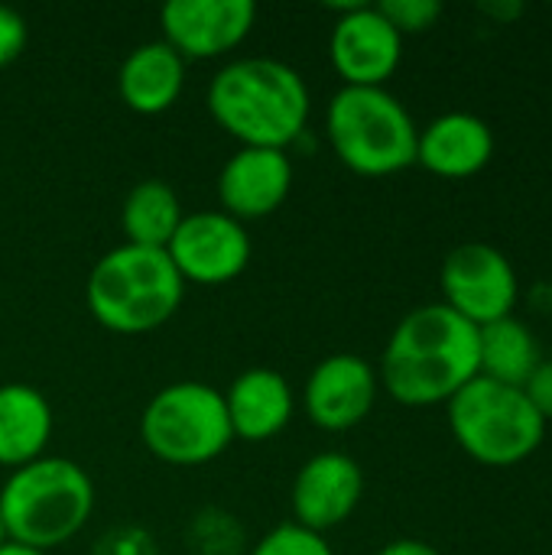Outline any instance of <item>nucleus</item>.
<instances>
[{
	"mask_svg": "<svg viewBox=\"0 0 552 555\" xmlns=\"http://www.w3.org/2000/svg\"><path fill=\"white\" fill-rule=\"evenodd\" d=\"M0 555H46V553H36V550L20 546V543H3V546H0Z\"/></svg>",
	"mask_w": 552,
	"mask_h": 555,
	"instance_id": "nucleus-27",
	"label": "nucleus"
},
{
	"mask_svg": "<svg viewBox=\"0 0 552 555\" xmlns=\"http://www.w3.org/2000/svg\"><path fill=\"white\" fill-rule=\"evenodd\" d=\"M377 390L381 377L361 354H329L303 384V413L325 433H348L368 420Z\"/></svg>",
	"mask_w": 552,
	"mask_h": 555,
	"instance_id": "nucleus-12",
	"label": "nucleus"
},
{
	"mask_svg": "<svg viewBox=\"0 0 552 555\" xmlns=\"http://www.w3.org/2000/svg\"><path fill=\"white\" fill-rule=\"evenodd\" d=\"M377 555H442L436 546L423 543V540H394L387 543Z\"/></svg>",
	"mask_w": 552,
	"mask_h": 555,
	"instance_id": "nucleus-25",
	"label": "nucleus"
},
{
	"mask_svg": "<svg viewBox=\"0 0 552 555\" xmlns=\"http://www.w3.org/2000/svg\"><path fill=\"white\" fill-rule=\"evenodd\" d=\"M257 23L254 0H169L159 10L163 42L172 46L185 65L234 52Z\"/></svg>",
	"mask_w": 552,
	"mask_h": 555,
	"instance_id": "nucleus-11",
	"label": "nucleus"
},
{
	"mask_svg": "<svg viewBox=\"0 0 552 555\" xmlns=\"http://www.w3.org/2000/svg\"><path fill=\"white\" fill-rule=\"evenodd\" d=\"M377 10L387 16V23L400 36L426 33L442 16V3L439 0H381Z\"/></svg>",
	"mask_w": 552,
	"mask_h": 555,
	"instance_id": "nucleus-22",
	"label": "nucleus"
},
{
	"mask_svg": "<svg viewBox=\"0 0 552 555\" xmlns=\"http://www.w3.org/2000/svg\"><path fill=\"white\" fill-rule=\"evenodd\" d=\"M94 514V485L88 472L62 455H42L7 475L0 488V520L10 543L36 553L75 540Z\"/></svg>",
	"mask_w": 552,
	"mask_h": 555,
	"instance_id": "nucleus-3",
	"label": "nucleus"
},
{
	"mask_svg": "<svg viewBox=\"0 0 552 555\" xmlns=\"http://www.w3.org/2000/svg\"><path fill=\"white\" fill-rule=\"evenodd\" d=\"M3 543H10V540H7V530H3V520H0V546H3Z\"/></svg>",
	"mask_w": 552,
	"mask_h": 555,
	"instance_id": "nucleus-28",
	"label": "nucleus"
},
{
	"mask_svg": "<svg viewBox=\"0 0 552 555\" xmlns=\"http://www.w3.org/2000/svg\"><path fill=\"white\" fill-rule=\"evenodd\" d=\"M26 39H29L26 20L13 7L0 3V68L20 59V52L26 49Z\"/></svg>",
	"mask_w": 552,
	"mask_h": 555,
	"instance_id": "nucleus-23",
	"label": "nucleus"
},
{
	"mask_svg": "<svg viewBox=\"0 0 552 555\" xmlns=\"http://www.w3.org/2000/svg\"><path fill=\"white\" fill-rule=\"evenodd\" d=\"M364 498V472L345 452H319L303 462L290 488L293 524L329 533L342 527Z\"/></svg>",
	"mask_w": 552,
	"mask_h": 555,
	"instance_id": "nucleus-13",
	"label": "nucleus"
},
{
	"mask_svg": "<svg viewBox=\"0 0 552 555\" xmlns=\"http://www.w3.org/2000/svg\"><path fill=\"white\" fill-rule=\"evenodd\" d=\"M211 120L241 146L293 150L306 137L312 94L306 78L283 59L244 55L215 72L205 94Z\"/></svg>",
	"mask_w": 552,
	"mask_h": 555,
	"instance_id": "nucleus-2",
	"label": "nucleus"
},
{
	"mask_svg": "<svg viewBox=\"0 0 552 555\" xmlns=\"http://www.w3.org/2000/svg\"><path fill=\"white\" fill-rule=\"evenodd\" d=\"M166 254L185 283L224 286L247 270L254 247L247 228L238 218L224 215L221 208H208L185 211L182 224L166 244Z\"/></svg>",
	"mask_w": 552,
	"mask_h": 555,
	"instance_id": "nucleus-8",
	"label": "nucleus"
},
{
	"mask_svg": "<svg viewBox=\"0 0 552 555\" xmlns=\"http://www.w3.org/2000/svg\"><path fill=\"white\" fill-rule=\"evenodd\" d=\"M449 429L475 462L511 468L543 446L547 420L527 400L524 387H508L478 374L449 400Z\"/></svg>",
	"mask_w": 552,
	"mask_h": 555,
	"instance_id": "nucleus-6",
	"label": "nucleus"
},
{
	"mask_svg": "<svg viewBox=\"0 0 552 555\" xmlns=\"http://www.w3.org/2000/svg\"><path fill=\"white\" fill-rule=\"evenodd\" d=\"M251 555H335V553H332V546H329V540H325L322 533H312V530H306V527H299V524L286 520V524L273 527L267 537H260V540L254 543Z\"/></svg>",
	"mask_w": 552,
	"mask_h": 555,
	"instance_id": "nucleus-21",
	"label": "nucleus"
},
{
	"mask_svg": "<svg viewBox=\"0 0 552 555\" xmlns=\"http://www.w3.org/2000/svg\"><path fill=\"white\" fill-rule=\"evenodd\" d=\"M140 439L153 459L172 468L215 462L234 442L221 390L202 380H176L156 390L143 406Z\"/></svg>",
	"mask_w": 552,
	"mask_h": 555,
	"instance_id": "nucleus-7",
	"label": "nucleus"
},
{
	"mask_svg": "<svg viewBox=\"0 0 552 555\" xmlns=\"http://www.w3.org/2000/svg\"><path fill=\"white\" fill-rule=\"evenodd\" d=\"M540 348L534 332L508 315L478 328V374L508 387H524L540 364Z\"/></svg>",
	"mask_w": 552,
	"mask_h": 555,
	"instance_id": "nucleus-20",
	"label": "nucleus"
},
{
	"mask_svg": "<svg viewBox=\"0 0 552 555\" xmlns=\"http://www.w3.org/2000/svg\"><path fill=\"white\" fill-rule=\"evenodd\" d=\"M524 393L527 400L537 406V413L550 423L552 420V358L540 361L537 371L530 374V380L524 384Z\"/></svg>",
	"mask_w": 552,
	"mask_h": 555,
	"instance_id": "nucleus-24",
	"label": "nucleus"
},
{
	"mask_svg": "<svg viewBox=\"0 0 552 555\" xmlns=\"http://www.w3.org/2000/svg\"><path fill=\"white\" fill-rule=\"evenodd\" d=\"M293 192V159L286 150L241 146L218 172V205L224 215L257 221L283 208Z\"/></svg>",
	"mask_w": 552,
	"mask_h": 555,
	"instance_id": "nucleus-14",
	"label": "nucleus"
},
{
	"mask_svg": "<svg viewBox=\"0 0 552 555\" xmlns=\"http://www.w3.org/2000/svg\"><path fill=\"white\" fill-rule=\"evenodd\" d=\"M495 156V130L472 111H449L429 120L416 140V163L442 179H468Z\"/></svg>",
	"mask_w": 552,
	"mask_h": 555,
	"instance_id": "nucleus-16",
	"label": "nucleus"
},
{
	"mask_svg": "<svg viewBox=\"0 0 552 555\" xmlns=\"http://www.w3.org/2000/svg\"><path fill=\"white\" fill-rule=\"evenodd\" d=\"M182 218H185V208H182L176 189L163 179H143L127 192V198L120 205L124 244L166 250V244L172 241Z\"/></svg>",
	"mask_w": 552,
	"mask_h": 555,
	"instance_id": "nucleus-19",
	"label": "nucleus"
},
{
	"mask_svg": "<svg viewBox=\"0 0 552 555\" xmlns=\"http://www.w3.org/2000/svg\"><path fill=\"white\" fill-rule=\"evenodd\" d=\"M521 3H488L485 7V13H495V16H504V20H514V16H521Z\"/></svg>",
	"mask_w": 552,
	"mask_h": 555,
	"instance_id": "nucleus-26",
	"label": "nucleus"
},
{
	"mask_svg": "<svg viewBox=\"0 0 552 555\" xmlns=\"http://www.w3.org/2000/svg\"><path fill=\"white\" fill-rule=\"evenodd\" d=\"M342 16L329 36V59L351 88H384L403 59V36L371 3L335 7Z\"/></svg>",
	"mask_w": 552,
	"mask_h": 555,
	"instance_id": "nucleus-10",
	"label": "nucleus"
},
{
	"mask_svg": "<svg viewBox=\"0 0 552 555\" xmlns=\"http://www.w3.org/2000/svg\"><path fill=\"white\" fill-rule=\"evenodd\" d=\"M55 433L52 403L33 384H0V468H23L46 455Z\"/></svg>",
	"mask_w": 552,
	"mask_h": 555,
	"instance_id": "nucleus-18",
	"label": "nucleus"
},
{
	"mask_svg": "<svg viewBox=\"0 0 552 555\" xmlns=\"http://www.w3.org/2000/svg\"><path fill=\"white\" fill-rule=\"evenodd\" d=\"M185 88V59L163 39L140 42L117 72L120 101L143 117L166 114Z\"/></svg>",
	"mask_w": 552,
	"mask_h": 555,
	"instance_id": "nucleus-17",
	"label": "nucleus"
},
{
	"mask_svg": "<svg viewBox=\"0 0 552 555\" xmlns=\"http://www.w3.org/2000/svg\"><path fill=\"white\" fill-rule=\"evenodd\" d=\"M442 296L452 312L468 319L475 328L508 319L517 302V273L511 260L482 241L459 244L442 260Z\"/></svg>",
	"mask_w": 552,
	"mask_h": 555,
	"instance_id": "nucleus-9",
	"label": "nucleus"
},
{
	"mask_svg": "<svg viewBox=\"0 0 552 555\" xmlns=\"http://www.w3.org/2000/svg\"><path fill=\"white\" fill-rule=\"evenodd\" d=\"M185 299V280L166 250L120 244L98 257L85 283L94 322L114 335H146L163 328Z\"/></svg>",
	"mask_w": 552,
	"mask_h": 555,
	"instance_id": "nucleus-4",
	"label": "nucleus"
},
{
	"mask_svg": "<svg viewBox=\"0 0 552 555\" xmlns=\"http://www.w3.org/2000/svg\"><path fill=\"white\" fill-rule=\"evenodd\" d=\"M221 397L231 433L241 442L277 439L296 413V393L273 367H247L228 384V390H221Z\"/></svg>",
	"mask_w": 552,
	"mask_h": 555,
	"instance_id": "nucleus-15",
	"label": "nucleus"
},
{
	"mask_svg": "<svg viewBox=\"0 0 552 555\" xmlns=\"http://www.w3.org/2000/svg\"><path fill=\"white\" fill-rule=\"evenodd\" d=\"M377 377L403 406L449 403L478 377V328L446 302L420 306L390 332Z\"/></svg>",
	"mask_w": 552,
	"mask_h": 555,
	"instance_id": "nucleus-1",
	"label": "nucleus"
},
{
	"mask_svg": "<svg viewBox=\"0 0 552 555\" xmlns=\"http://www.w3.org/2000/svg\"><path fill=\"white\" fill-rule=\"evenodd\" d=\"M325 137L345 169L381 179L416 163L420 127L387 88L342 85L325 107Z\"/></svg>",
	"mask_w": 552,
	"mask_h": 555,
	"instance_id": "nucleus-5",
	"label": "nucleus"
}]
</instances>
